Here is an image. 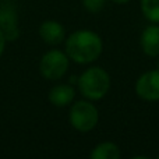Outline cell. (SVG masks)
Listing matches in <instances>:
<instances>
[{"instance_id": "6da1fadb", "label": "cell", "mask_w": 159, "mask_h": 159, "mask_svg": "<svg viewBox=\"0 0 159 159\" xmlns=\"http://www.w3.org/2000/svg\"><path fill=\"white\" fill-rule=\"evenodd\" d=\"M103 42L96 32L78 30L66 39V55L77 64H89L102 55Z\"/></svg>"}, {"instance_id": "7a4b0ae2", "label": "cell", "mask_w": 159, "mask_h": 159, "mask_svg": "<svg viewBox=\"0 0 159 159\" xmlns=\"http://www.w3.org/2000/svg\"><path fill=\"white\" fill-rule=\"evenodd\" d=\"M78 91L88 101H99L110 89V75L105 69L93 66L77 78Z\"/></svg>"}, {"instance_id": "3957f363", "label": "cell", "mask_w": 159, "mask_h": 159, "mask_svg": "<svg viewBox=\"0 0 159 159\" xmlns=\"http://www.w3.org/2000/svg\"><path fill=\"white\" fill-rule=\"evenodd\" d=\"M69 120L73 129L80 133H88L96 127L99 121V112L89 101H78L71 106Z\"/></svg>"}, {"instance_id": "277c9868", "label": "cell", "mask_w": 159, "mask_h": 159, "mask_svg": "<svg viewBox=\"0 0 159 159\" xmlns=\"http://www.w3.org/2000/svg\"><path fill=\"white\" fill-rule=\"evenodd\" d=\"M70 66V59L66 52L59 49L48 50L39 61V73L49 81H57L67 73Z\"/></svg>"}, {"instance_id": "5b68a950", "label": "cell", "mask_w": 159, "mask_h": 159, "mask_svg": "<svg viewBox=\"0 0 159 159\" xmlns=\"http://www.w3.org/2000/svg\"><path fill=\"white\" fill-rule=\"evenodd\" d=\"M0 31L6 41H16L20 36L17 7L13 0H2L0 3Z\"/></svg>"}, {"instance_id": "8992f818", "label": "cell", "mask_w": 159, "mask_h": 159, "mask_svg": "<svg viewBox=\"0 0 159 159\" xmlns=\"http://www.w3.org/2000/svg\"><path fill=\"white\" fill-rule=\"evenodd\" d=\"M135 93L147 102L159 101V69L141 74L135 81Z\"/></svg>"}, {"instance_id": "52a82bcc", "label": "cell", "mask_w": 159, "mask_h": 159, "mask_svg": "<svg viewBox=\"0 0 159 159\" xmlns=\"http://www.w3.org/2000/svg\"><path fill=\"white\" fill-rule=\"evenodd\" d=\"M39 36H41V39L45 43L56 46V45L61 43L64 41L66 30L59 21L48 20V21L42 22L41 27H39Z\"/></svg>"}, {"instance_id": "ba28073f", "label": "cell", "mask_w": 159, "mask_h": 159, "mask_svg": "<svg viewBox=\"0 0 159 159\" xmlns=\"http://www.w3.org/2000/svg\"><path fill=\"white\" fill-rule=\"evenodd\" d=\"M143 52L149 57H159V25H148L140 38Z\"/></svg>"}, {"instance_id": "9c48e42d", "label": "cell", "mask_w": 159, "mask_h": 159, "mask_svg": "<svg viewBox=\"0 0 159 159\" xmlns=\"http://www.w3.org/2000/svg\"><path fill=\"white\" fill-rule=\"evenodd\" d=\"M75 89L69 84H57L49 91V102L53 106L64 107L74 101Z\"/></svg>"}, {"instance_id": "30bf717a", "label": "cell", "mask_w": 159, "mask_h": 159, "mask_svg": "<svg viewBox=\"0 0 159 159\" xmlns=\"http://www.w3.org/2000/svg\"><path fill=\"white\" fill-rule=\"evenodd\" d=\"M89 157L92 159H119L121 157V151L117 144L105 141L101 143L91 151Z\"/></svg>"}, {"instance_id": "8fae6325", "label": "cell", "mask_w": 159, "mask_h": 159, "mask_svg": "<svg viewBox=\"0 0 159 159\" xmlns=\"http://www.w3.org/2000/svg\"><path fill=\"white\" fill-rule=\"evenodd\" d=\"M141 10L148 21L159 24V0H141Z\"/></svg>"}, {"instance_id": "7c38bea8", "label": "cell", "mask_w": 159, "mask_h": 159, "mask_svg": "<svg viewBox=\"0 0 159 159\" xmlns=\"http://www.w3.org/2000/svg\"><path fill=\"white\" fill-rule=\"evenodd\" d=\"M82 6L87 11L96 14L105 7V0H82Z\"/></svg>"}, {"instance_id": "4fadbf2b", "label": "cell", "mask_w": 159, "mask_h": 159, "mask_svg": "<svg viewBox=\"0 0 159 159\" xmlns=\"http://www.w3.org/2000/svg\"><path fill=\"white\" fill-rule=\"evenodd\" d=\"M6 38H4V35H3V32L0 31V57H2V55H3V52H4V46H6Z\"/></svg>"}, {"instance_id": "5bb4252c", "label": "cell", "mask_w": 159, "mask_h": 159, "mask_svg": "<svg viewBox=\"0 0 159 159\" xmlns=\"http://www.w3.org/2000/svg\"><path fill=\"white\" fill-rule=\"evenodd\" d=\"M110 2L116 3V4H126V3H129L130 0H110Z\"/></svg>"}, {"instance_id": "9a60e30c", "label": "cell", "mask_w": 159, "mask_h": 159, "mask_svg": "<svg viewBox=\"0 0 159 159\" xmlns=\"http://www.w3.org/2000/svg\"><path fill=\"white\" fill-rule=\"evenodd\" d=\"M158 159H159V155H158Z\"/></svg>"}]
</instances>
